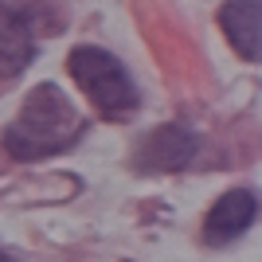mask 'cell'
Wrapping results in <instances>:
<instances>
[{"label": "cell", "mask_w": 262, "mask_h": 262, "mask_svg": "<svg viewBox=\"0 0 262 262\" xmlns=\"http://www.w3.org/2000/svg\"><path fill=\"white\" fill-rule=\"evenodd\" d=\"M82 118H78L75 102L67 98L55 82H39V86L24 98L20 118L8 125L4 145L16 161H35V157H51L78 137Z\"/></svg>", "instance_id": "1"}, {"label": "cell", "mask_w": 262, "mask_h": 262, "mask_svg": "<svg viewBox=\"0 0 262 262\" xmlns=\"http://www.w3.org/2000/svg\"><path fill=\"white\" fill-rule=\"evenodd\" d=\"M67 71L78 82V90L102 114H129V110H137V86H133L129 71L121 67V59H114L110 51L82 43L67 55Z\"/></svg>", "instance_id": "2"}, {"label": "cell", "mask_w": 262, "mask_h": 262, "mask_svg": "<svg viewBox=\"0 0 262 262\" xmlns=\"http://www.w3.org/2000/svg\"><path fill=\"white\" fill-rule=\"evenodd\" d=\"M200 149V137L184 125H161L153 129L149 137L141 141L137 149V164L149 168V172H176V168H184Z\"/></svg>", "instance_id": "3"}, {"label": "cell", "mask_w": 262, "mask_h": 262, "mask_svg": "<svg viewBox=\"0 0 262 262\" xmlns=\"http://www.w3.org/2000/svg\"><path fill=\"white\" fill-rule=\"evenodd\" d=\"M35 55L32 16L24 8L0 4V78H16Z\"/></svg>", "instance_id": "4"}, {"label": "cell", "mask_w": 262, "mask_h": 262, "mask_svg": "<svg viewBox=\"0 0 262 262\" xmlns=\"http://www.w3.org/2000/svg\"><path fill=\"white\" fill-rule=\"evenodd\" d=\"M258 215V204L247 188H231L227 196L215 200V208L208 211V223H204V239L208 243H231L239 239L243 231L254 223Z\"/></svg>", "instance_id": "5"}, {"label": "cell", "mask_w": 262, "mask_h": 262, "mask_svg": "<svg viewBox=\"0 0 262 262\" xmlns=\"http://www.w3.org/2000/svg\"><path fill=\"white\" fill-rule=\"evenodd\" d=\"M219 24L243 59L262 55V0H227L219 8Z\"/></svg>", "instance_id": "6"}, {"label": "cell", "mask_w": 262, "mask_h": 262, "mask_svg": "<svg viewBox=\"0 0 262 262\" xmlns=\"http://www.w3.org/2000/svg\"><path fill=\"white\" fill-rule=\"evenodd\" d=\"M0 262H16V258H8V254H0Z\"/></svg>", "instance_id": "7"}]
</instances>
